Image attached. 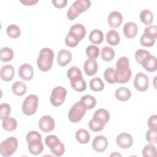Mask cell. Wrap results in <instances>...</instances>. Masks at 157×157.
Here are the masks:
<instances>
[{
  "label": "cell",
  "mask_w": 157,
  "mask_h": 157,
  "mask_svg": "<svg viewBox=\"0 0 157 157\" xmlns=\"http://www.w3.org/2000/svg\"><path fill=\"white\" fill-rule=\"evenodd\" d=\"M116 78L117 83H124L128 82L132 75L129 68V59L126 56L120 58L116 63Z\"/></svg>",
  "instance_id": "6da1fadb"
},
{
  "label": "cell",
  "mask_w": 157,
  "mask_h": 157,
  "mask_svg": "<svg viewBox=\"0 0 157 157\" xmlns=\"http://www.w3.org/2000/svg\"><path fill=\"white\" fill-rule=\"evenodd\" d=\"M26 137L29 151L34 155H40L44 148L40 134L36 131H31L27 134Z\"/></svg>",
  "instance_id": "7a4b0ae2"
},
{
  "label": "cell",
  "mask_w": 157,
  "mask_h": 157,
  "mask_svg": "<svg viewBox=\"0 0 157 157\" xmlns=\"http://www.w3.org/2000/svg\"><path fill=\"white\" fill-rule=\"evenodd\" d=\"M54 59V53L49 48H42L39 53L37 59V65L39 70L43 72H47L51 69Z\"/></svg>",
  "instance_id": "3957f363"
},
{
  "label": "cell",
  "mask_w": 157,
  "mask_h": 157,
  "mask_svg": "<svg viewBox=\"0 0 157 157\" xmlns=\"http://www.w3.org/2000/svg\"><path fill=\"white\" fill-rule=\"evenodd\" d=\"M91 6L88 0H77L74 1L67 12V17L71 21L75 20L81 13L85 12Z\"/></svg>",
  "instance_id": "277c9868"
},
{
  "label": "cell",
  "mask_w": 157,
  "mask_h": 157,
  "mask_svg": "<svg viewBox=\"0 0 157 157\" xmlns=\"http://www.w3.org/2000/svg\"><path fill=\"white\" fill-rule=\"evenodd\" d=\"M45 145L50 148L52 153L56 156H61L64 153V145L55 135L47 136L45 139Z\"/></svg>",
  "instance_id": "5b68a950"
},
{
  "label": "cell",
  "mask_w": 157,
  "mask_h": 157,
  "mask_svg": "<svg viewBox=\"0 0 157 157\" xmlns=\"http://www.w3.org/2000/svg\"><path fill=\"white\" fill-rule=\"evenodd\" d=\"M18 140L14 137H9L0 144V153L2 156L8 157L12 155L17 150Z\"/></svg>",
  "instance_id": "8992f818"
},
{
  "label": "cell",
  "mask_w": 157,
  "mask_h": 157,
  "mask_svg": "<svg viewBox=\"0 0 157 157\" xmlns=\"http://www.w3.org/2000/svg\"><path fill=\"white\" fill-rule=\"evenodd\" d=\"M38 102L39 99L36 94L28 96L24 99L22 104L21 109L23 113L27 116L34 115L37 110Z\"/></svg>",
  "instance_id": "52a82bcc"
},
{
  "label": "cell",
  "mask_w": 157,
  "mask_h": 157,
  "mask_svg": "<svg viewBox=\"0 0 157 157\" xmlns=\"http://www.w3.org/2000/svg\"><path fill=\"white\" fill-rule=\"evenodd\" d=\"M85 105L80 101L75 103L71 108L68 113V118L72 123L80 121L85 115L86 110Z\"/></svg>",
  "instance_id": "ba28073f"
},
{
  "label": "cell",
  "mask_w": 157,
  "mask_h": 157,
  "mask_svg": "<svg viewBox=\"0 0 157 157\" xmlns=\"http://www.w3.org/2000/svg\"><path fill=\"white\" fill-rule=\"evenodd\" d=\"M67 95V91L65 88L58 86L52 90L50 96V102L52 105L55 107H59L61 105Z\"/></svg>",
  "instance_id": "9c48e42d"
},
{
  "label": "cell",
  "mask_w": 157,
  "mask_h": 157,
  "mask_svg": "<svg viewBox=\"0 0 157 157\" xmlns=\"http://www.w3.org/2000/svg\"><path fill=\"white\" fill-rule=\"evenodd\" d=\"M134 87L139 91H145L149 86L148 77L143 72H139L135 76L133 82Z\"/></svg>",
  "instance_id": "30bf717a"
},
{
  "label": "cell",
  "mask_w": 157,
  "mask_h": 157,
  "mask_svg": "<svg viewBox=\"0 0 157 157\" xmlns=\"http://www.w3.org/2000/svg\"><path fill=\"white\" fill-rule=\"evenodd\" d=\"M39 129L45 133H48L52 131L55 126L53 118L48 115L42 116L38 123Z\"/></svg>",
  "instance_id": "8fae6325"
},
{
  "label": "cell",
  "mask_w": 157,
  "mask_h": 157,
  "mask_svg": "<svg viewBox=\"0 0 157 157\" xmlns=\"http://www.w3.org/2000/svg\"><path fill=\"white\" fill-rule=\"evenodd\" d=\"M74 39L78 41L82 40L86 34V29L85 26L80 23H76L72 25L68 33Z\"/></svg>",
  "instance_id": "7c38bea8"
},
{
  "label": "cell",
  "mask_w": 157,
  "mask_h": 157,
  "mask_svg": "<svg viewBox=\"0 0 157 157\" xmlns=\"http://www.w3.org/2000/svg\"><path fill=\"white\" fill-rule=\"evenodd\" d=\"M116 143L117 145L121 148H129L133 144V139L131 134L123 132L118 134L117 137Z\"/></svg>",
  "instance_id": "4fadbf2b"
},
{
  "label": "cell",
  "mask_w": 157,
  "mask_h": 157,
  "mask_svg": "<svg viewBox=\"0 0 157 157\" xmlns=\"http://www.w3.org/2000/svg\"><path fill=\"white\" fill-rule=\"evenodd\" d=\"M18 75L24 80H31L34 76L33 67L28 63L21 64L18 68Z\"/></svg>",
  "instance_id": "5bb4252c"
},
{
  "label": "cell",
  "mask_w": 157,
  "mask_h": 157,
  "mask_svg": "<svg viewBox=\"0 0 157 157\" xmlns=\"http://www.w3.org/2000/svg\"><path fill=\"white\" fill-rule=\"evenodd\" d=\"M108 147V141L104 136H96L92 142V147L94 151L101 153L105 151Z\"/></svg>",
  "instance_id": "9a60e30c"
},
{
  "label": "cell",
  "mask_w": 157,
  "mask_h": 157,
  "mask_svg": "<svg viewBox=\"0 0 157 157\" xmlns=\"http://www.w3.org/2000/svg\"><path fill=\"white\" fill-rule=\"evenodd\" d=\"M72 55L71 52L63 49L58 52L57 55V62L59 66L64 67L72 60Z\"/></svg>",
  "instance_id": "2e32d148"
},
{
  "label": "cell",
  "mask_w": 157,
  "mask_h": 157,
  "mask_svg": "<svg viewBox=\"0 0 157 157\" xmlns=\"http://www.w3.org/2000/svg\"><path fill=\"white\" fill-rule=\"evenodd\" d=\"M109 26L112 28H117L121 25L123 22V17L118 11L111 12L107 18Z\"/></svg>",
  "instance_id": "e0dca14e"
},
{
  "label": "cell",
  "mask_w": 157,
  "mask_h": 157,
  "mask_svg": "<svg viewBox=\"0 0 157 157\" xmlns=\"http://www.w3.org/2000/svg\"><path fill=\"white\" fill-rule=\"evenodd\" d=\"M83 69L85 74L88 76L96 74L98 69V64L95 59H87L83 64Z\"/></svg>",
  "instance_id": "ac0fdd59"
},
{
  "label": "cell",
  "mask_w": 157,
  "mask_h": 157,
  "mask_svg": "<svg viewBox=\"0 0 157 157\" xmlns=\"http://www.w3.org/2000/svg\"><path fill=\"white\" fill-rule=\"evenodd\" d=\"M123 34L126 38H134L138 32V28L137 25L132 21L127 22L124 24L123 29Z\"/></svg>",
  "instance_id": "d6986e66"
},
{
  "label": "cell",
  "mask_w": 157,
  "mask_h": 157,
  "mask_svg": "<svg viewBox=\"0 0 157 157\" xmlns=\"http://www.w3.org/2000/svg\"><path fill=\"white\" fill-rule=\"evenodd\" d=\"M142 67L147 71L150 72H153L156 71L157 67V61L155 56L153 55L147 56L141 63Z\"/></svg>",
  "instance_id": "ffe728a7"
},
{
  "label": "cell",
  "mask_w": 157,
  "mask_h": 157,
  "mask_svg": "<svg viewBox=\"0 0 157 157\" xmlns=\"http://www.w3.org/2000/svg\"><path fill=\"white\" fill-rule=\"evenodd\" d=\"M1 78L5 82L11 81L15 76V70L13 66L7 64L3 66L0 71Z\"/></svg>",
  "instance_id": "44dd1931"
},
{
  "label": "cell",
  "mask_w": 157,
  "mask_h": 157,
  "mask_svg": "<svg viewBox=\"0 0 157 157\" xmlns=\"http://www.w3.org/2000/svg\"><path fill=\"white\" fill-rule=\"evenodd\" d=\"M93 118L105 124L110 120V113L106 109H99L94 113Z\"/></svg>",
  "instance_id": "7402d4cb"
},
{
  "label": "cell",
  "mask_w": 157,
  "mask_h": 157,
  "mask_svg": "<svg viewBox=\"0 0 157 157\" xmlns=\"http://www.w3.org/2000/svg\"><path fill=\"white\" fill-rule=\"evenodd\" d=\"M115 96L118 100L124 102L129 99L131 96V92L129 89L121 86L116 90Z\"/></svg>",
  "instance_id": "603a6c76"
},
{
  "label": "cell",
  "mask_w": 157,
  "mask_h": 157,
  "mask_svg": "<svg viewBox=\"0 0 157 157\" xmlns=\"http://www.w3.org/2000/svg\"><path fill=\"white\" fill-rule=\"evenodd\" d=\"M2 126L5 131L11 132L17 128V121L12 117H7L2 120Z\"/></svg>",
  "instance_id": "cb8c5ba5"
},
{
  "label": "cell",
  "mask_w": 157,
  "mask_h": 157,
  "mask_svg": "<svg viewBox=\"0 0 157 157\" xmlns=\"http://www.w3.org/2000/svg\"><path fill=\"white\" fill-rule=\"evenodd\" d=\"M106 41L108 44L110 45H117L120 42V37L119 34L114 29L109 31L106 34Z\"/></svg>",
  "instance_id": "d4e9b609"
},
{
  "label": "cell",
  "mask_w": 157,
  "mask_h": 157,
  "mask_svg": "<svg viewBox=\"0 0 157 157\" xmlns=\"http://www.w3.org/2000/svg\"><path fill=\"white\" fill-rule=\"evenodd\" d=\"M71 85L72 88L78 92H82L86 90V84L85 80L82 77L76 78L70 81Z\"/></svg>",
  "instance_id": "484cf974"
},
{
  "label": "cell",
  "mask_w": 157,
  "mask_h": 157,
  "mask_svg": "<svg viewBox=\"0 0 157 157\" xmlns=\"http://www.w3.org/2000/svg\"><path fill=\"white\" fill-rule=\"evenodd\" d=\"M12 90L14 94L18 96L24 95L27 90L26 85L21 81H17L13 83L12 86Z\"/></svg>",
  "instance_id": "4316f807"
},
{
  "label": "cell",
  "mask_w": 157,
  "mask_h": 157,
  "mask_svg": "<svg viewBox=\"0 0 157 157\" xmlns=\"http://www.w3.org/2000/svg\"><path fill=\"white\" fill-rule=\"evenodd\" d=\"M89 40L93 44H99L104 40V34L99 29L93 30L89 35Z\"/></svg>",
  "instance_id": "83f0119b"
},
{
  "label": "cell",
  "mask_w": 157,
  "mask_h": 157,
  "mask_svg": "<svg viewBox=\"0 0 157 157\" xmlns=\"http://www.w3.org/2000/svg\"><path fill=\"white\" fill-rule=\"evenodd\" d=\"M75 139L82 144H87L90 139V133L85 129H80L75 133Z\"/></svg>",
  "instance_id": "f1b7e54d"
},
{
  "label": "cell",
  "mask_w": 157,
  "mask_h": 157,
  "mask_svg": "<svg viewBox=\"0 0 157 157\" xmlns=\"http://www.w3.org/2000/svg\"><path fill=\"white\" fill-rule=\"evenodd\" d=\"M115 51L110 47H104L101 52V56L102 59L105 61H111L115 57Z\"/></svg>",
  "instance_id": "f546056e"
},
{
  "label": "cell",
  "mask_w": 157,
  "mask_h": 157,
  "mask_svg": "<svg viewBox=\"0 0 157 157\" xmlns=\"http://www.w3.org/2000/svg\"><path fill=\"white\" fill-rule=\"evenodd\" d=\"M13 57V51L9 47H3L0 51V59L2 62H8L12 59Z\"/></svg>",
  "instance_id": "4dcf8cb0"
},
{
  "label": "cell",
  "mask_w": 157,
  "mask_h": 157,
  "mask_svg": "<svg viewBox=\"0 0 157 157\" xmlns=\"http://www.w3.org/2000/svg\"><path fill=\"white\" fill-rule=\"evenodd\" d=\"M140 19L144 24L149 25L153 21V14L150 10H142L140 13Z\"/></svg>",
  "instance_id": "1f68e13d"
},
{
  "label": "cell",
  "mask_w": 157,
  "mask_h": 157,
  "mask_svg": "<svg viewBox=\"0 0 157 157\" xmlns=\"http://www.w3.org/2000/svg\"><path fill=\"white\" fill-rule=\"evenodd\" d=\"M90 88L93 91H101L104 88V83L99 77H94L90 82Z\"/></svg>",
  "instance_id": "d6a6232c"
},
{
  "label": "cell",
  "mask_w": 157,
  "mask_h": 157,
  "mask_svg": "<svg viewBox=\"0 0 157 157\" xmlns=\"http://www.w3.org/2000/svg\"><path fill=\"white\" fill-rule=\"evenodd\" d=\"M104 77L106 82L110 84L117 83L115 69L113 67L107 68L104 72Z\"/></svg>",
  "instance_id": "836d02e7"
},
{
  "label": "cell",
  "mask_w": 157,
  "mask_h": 157,
  "mask_svg": "<svg viewBox=\"0 0 157 157\" xmlns=\"http://www.w3.org/2000/svg\"><path fill=\"white\" fill-rule=\"evenodd\" d=\"M80 101L83 103L86 109L90 110L94 108L96 105V100L94 97L91 95L86 94L81 97Z\"/></svg>",
  "instance_id": "e575fe53"
},
{
  "label": "cell",
  "mask_w": 157,
  "mask_h": 157,
  "mask_svg": "<svg viewBox=\"0 0 157 157\" xmlns=\"http://www.w3.org/2000/svg\"><path fill=\"white\" fill-rule=\"evenodd\" d=\"M6 33L8 36H9L11 38L15 39L20 36L21 30L17 25L12 24L7 26L6 29Z\"/></svg>",
  "instance_id": "d590c367"
},
{
  "label": "cell",
  "mask_w": 157,
  "mask_h": 157,
  "mask_svg": "<svg viewBox=\"0 0 157 157\" xmlns=\"http://www.w3.org/2000/svg\"><path fill=\"white\" fill-rule=\"evenodd\" d=\"M142 154L144 157H156V149L153 144H148L145 145L142 151Z\"/></svg>",
  "instance_id": "8d00e7d4"
},
{
  "label": "cell",
  "mask_w": 157,
  "mask_h": 157,
  "mask_svg": "<svg viewBox=\"0 0 157 157\" xmlns=\"http://www.w3.org/2000/svg\"><path fill=\"white\" fill-rule=\"evenodd\" d=\"M86 55L88 58L96 59L99 55V49L96 45H89L86 48Z\"/></svg>",
  "instance_id": "74e56055"
},
{
  "label": "cell",
  "mask_w": 157,
  "mask_h": 157,
  "mask_svg": "<svg viewBox=\"0 0 157 157\" xmlns=\"http://www.w3.org/2000/svg\"><path fill=\"white\" fill-rule=\"evenodd\" d=\"M67 77L71 81L76 78L82 77V72L78 67L72 66L67 71Z\"/></svg>",
  "instance_id": "f35d334b"
},
{
  "label": "cell",
  "mask_w": 157,
  "mask_h": 157,
  "mask_svg": "<svg viewBox=\"0 0 157 157\" xmlns=\"http://www.w3.org/2000/svg\"><path fill=\"white\" fill-rule=\"evenodd\" d=\"M90 129L93 132H99L102 131L104 128L105 124L92 118L90 120L88 124Z\"/></svg>",
  "instance_id": "ab89813d"
},
{
  "label": "cell",
  "mask_w": 157,
  "mask_h": 157,
  "mask_svg": "<svg viewBox=\"0 0 157 157\" xmlns=\"http://www.w3.org/2000/svg\"><path fill=\"white\" fill-rule=\"evenodd\" d=\"M151 55L150 53L145 50L139 49L137 50L135 53V58L136 61L139 64H141L142 61L148 55Z\"/></svg>",
  "instance_id": "60d3db41"
},
{
  "label": "cell",
  "mask_w": 157,
  "mask_h": 157,
  "mask_svg": "<svg viewBox=\"0 0 157 157\" xmlns=\"http://www.w3.org/2000/svg\"><path fill=\"white\" fill-rule=\"evenodd\" d=\"M144 34L152 39H156L157 37V27L156 25H150L146 27L144 29Z\"/></svg>",
  "instance_id": "b9f144b4"
},
{
  "label": "cell",
  "mask_w": 157,
  "mask_h": 157,
  "mask_svg": "<svg viewBox=\"0 0 157 157\" xmlns=\"http://www.w3.org/2000/svg\"><path fill=\"white\" fill-rule=\"evenodd\" d=\"M10 113V106L7 103H2L0 105V119L3 120L4 118L9 117Z\"/></svg>",
  "instance_id": "7bdbcfd3"
},
{
  "label": "cell",
  "mask_w": 157,
  "mask_h": 157,
  "mask_svg": "<svg viewBox=\"0 0 157 157\" xmlns=\"http://www.w3.org/2000/svg\"><path fill=\"white\" fill-rule=\"evenodd\" d=\"M140 43L144 47H150L153 46L155 43V39H152L145 34H143L140 39Z\"/></svg>",
  "instance_id": "ee69618b"
},
{
  "label": "cell",
  "mask_w": 157,
  "mask_h": 157,
  "mask_svg": "<svg viewBox=\"0 0 157 157\" xmlns=\"http://www.w3.org/2000/svg\"><path fill=\"white\" fill-rule=\"evenodd\" d=\"M157 131H154L151 129H149L147 131L145 137L146 140L151 144L155 145L157 142V137H156V132Z\"/></svg>",
  "instance_id": "f6af8a7d"
},
{
  "label": "cell",
  "mask_w": 157,
  "mask_h": 157,
  "mask_svg": "<svg viewBox=\"0 0 157 157\" xmlns=\"http://www.w3.org/2000/svg\"><path fill=\"white\" fill-rule=\"evenodd\" d=\"M149 129L157 131V115H153L150 117L147 121Z\"/></svg>",
  "instance_id": "bcb514c9"
},
{
  "label": "cell",
  "mask_w": 157,
  "mask_h": 157,
  "mask_svg": "<svg viewBox=\"0 0 157 157\" xmlns=\"http://www.w3.org/2000/svg\"><path fill=\"white\" fill-rule=\"evenodd\" d=\"M80 42L74 39L70 34H67L65 38V44L67 46L69 47H76Z\"/></svg>",
  "instance_id": "7dc6e473"
},
{
  "label": "cell",
  "mask_w": 157,
  "mask_h": 157,
  "mask_svg": "<svg viewBox=\"0 0 157 157\" xmlns=\"http://www.w3.org/2000/svg\"><path fill=\"white\" fill-rule=\"evenodd\" d=\"M67 3V0H55L52 1V4L53 6L58 9H61L66 6V4Z\"/></svg>",
  "instance_id": "c3c4849f"
},
{
  "label": "cell",
  "mask_w": 157,
  "mask_h": 157,
  "mask_svg": "<svg viewBox=\"0 0 157 157\" xmlns=\"http://www.w3.org/2000/svg\"><path fill=\"white\" fill-rule=\"evenodd\" d=\"M38 2L37 0H25V1H20V2L22 3L25 6H33Z\"/></svg>",
  "instance_id": "681fc988"
},
{
  "label": "cell",
  "mask_w": 157,
  "mask_h": 157,
  "mask_svg": "<svg viewBox=\"0 0 157 157\" xmlns=\"http://www.w3.org/2000/svg\"><path fill=\"white\" fill-rule=\"evenodd\" d=\"M115 155H118V156H121V155H120V154H119V153H112V154H111L110 156H115Z\"/></svg>",
  "instance_id": "f907efd6"
}]
</instances>
